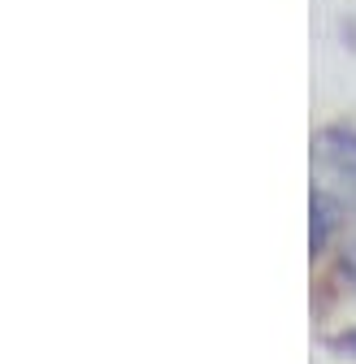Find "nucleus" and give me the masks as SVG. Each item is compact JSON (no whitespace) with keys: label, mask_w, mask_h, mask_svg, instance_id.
<instances>
[{"label":"nucleus","mask_w":356,"mask_h":364,"mask_svg":"<svg viewBox=\"0 0 356 364\" xmlns=\"http://www.w3.org/2000/svg\"><path fill=\"white\" fill-rule=\"evenodd\" d=\"M347 273H352V278H356V247H352V260H347Z\"/></svg>","instance_id":"3"},{"label":"nucleus","mask_w":356,"mask_h":364,"mask_svg":"<svg viewBox=\"0 0 356 364\" xmlns=\"http://www.w3.org/2000/svg\"><path fill=\"white\" fill-rule=\"evenodd\" d=\"M322 148H326V161L356 187V139H352V134H326Z\"/></svg>","instance_id":"1"},{"label":"nucleus","mask_w":356,"mask_h":364,"mask_svg":"<svg viewBox=\"0 0 356 364\" xmlns=\"http://www.w3.org/2000/svg\"><path fill=\"white\" fill-rule=\"evenodd\" d=\"M339 347H343V351H352V355H356V330H352V334H343V338H339Z\"/></svg>","instance_id":"2"}]
</instances>
